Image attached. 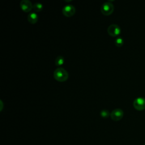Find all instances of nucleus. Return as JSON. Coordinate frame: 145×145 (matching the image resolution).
Returning <instances> with one entry per match:
<instances>
[{
  "label": "nucleus",
  "instance_id": "8",
  "mask_svg": "<svg viewBox=\"0 0 145 145\" xmlns=\"http://www.w3.org/2000/svg\"><path fill=\"white\" fill-rule=\"evenodd\" d=\"M27 20L31 24H35L38 20V15L35 12H31L27 15Z\"/></svg>",
  "mask_w": 145,
  "mask_h": 145
},
{
  "label": "nucleus",
  "instance_id": "11",
  "mask_svg": "<svg viewBox=\"0 0 145 145\" xmlns=\"http://www.w3.org/2000/svg\"><path fill=\"white\" fill-rule=\"evenodd\" d=\"M115 45L118 46V47H121L123 45V40L122 37H118L116 40H115Z\"/></svg>",
  "mask_w": 145,
  "mask_h": 145
},
{
  "label": "nucleus",
  "instance_id": "3",
  "mask_svg": "<svg viewBox=\"0 0 145 145\" xmlns=\"http://www.w3.org/2000/svg\"><path fill=\"white\" fill-rule=\"evenodd\" d=\"M107 32L110 36L116 37L121 33V28L117 24H112L108 26L107 28Z\"/></svg>",
  "mask_w": 145,
  "mask_h": 145
},
{
  "label": "nucleus",
  "instance_id": "9",
  "mask_svg": "<svg viewBox=\"0 0 145 145\" xmlns=\"http://www.w3.org/2000/svg\"><path fill=\"white\" fill-rule=\"evenodd\" d=\"M33 9L35 11L40 12L42 11L43 9V5L42 3L39 2L35 3L33 5Z\"/></svg>",
  "mask_w": 145,
  "mask_h": 145
},
{
  "label": "nucleus",
  "instance_id": "1",
  "mask_svg": "<svg viewBox=\"0 0 145 145\" xmlns=\"http://www.w3.org/2000/svg\"><path fill=\"white\" fill-rule=\"evenodd\" d=\"M53 76L56 80L60 82H63L68 79L69 73L64 68L58 67L54 71Z\"/></svg>",
  "mask_w": 145,
  "mask_h": 145
},
{
  "label": "nucleus",
  "instance_id": "13",
  "mask_svg": "<svg viewBox=\"0 0 145 145\" xmlns=\"http://www.w3.org/2000/svg\"><path fill=\"white\" fill-rule=\"evenodd\" d=\"M144 145H145V144H144Z\"/></svg>",
  "mask_w": 145,
  "mask_h": 145
},
{
  "label": "nucleus",
  "instance_id": "7",
  "mask_svg": "<svg viewBox=\"0 0 145 145\" xmlns=\"http://www.w3.org/2000/svg\"><path fill=\"white\" fill-rule=\"evenodd\" d=\"M21 9L26 12H30L33 8V5L29 0H22L20 2Z\"/></svg>",
  "mask_w": 145,
  "mask_h": 145
},
{
  "label": "nucleus",
  "instance_id": "2",
  "mask_svg": "<svg viewBox=\"0 0 145 145\" xmlns=\"http://www.w3.org/2000/svg\"><path fill=\"white\" fill-rule=\"evenodd\" d=\"M101 12L104 15H109L112 14L114 11V5L109 1L105 2L101 5Z\"/></svg>",
  "mask_w": 145,
  "mask_h": 145
},
{
  "label": "nucleus",
  "instance_id": "6",
  "mask_svg": "<svg viewBox=\"0 0 145 145\" xmlns=\"http://www.w3.org/2000/svg\"><path fill=\"white\" fill-rule=\"evenodd\" d=\"M110 117L114 121H118L121 120L123 116V111L120 108L114 109L110 113Z\"/></svg>",
  "mask_w": 145,
  "mask_h": 145
},
{
  "label": "nucleus",
  "instance_id": "10",
  "mask_svg": "<svg viewBox=\"0 0 145 145\" xmlns=\"http://www.w3.org/2000/svg\"><path fill=\"white\" fill-rule=\"evenodd\" d=\"M64 63V58L61 56H58L55 59V65L57 66H59L63 65Z\"/></svg>",
  "mask_w": 145,
  "mask_h": 145
},
{
  "label": "nucleus",
  "instance_id": "4",
  "mask_svg": "<svg viewBox=\"0 0 145 145\" xmlns=\"http://www.w3.org/2000/svg\"><path fill=\"white\" fill-rule=\"evenodd\" d=\"M133 106L134 108L138 110H143L145 109V98L143 97H138L133 101Z\"/></svg>",
  "mask_w": 145,
  "mask_h": 145
},
{
  "label": "nucleus",
  "instance_id": "5",
  "mask_svg": "<svg viewBox=\"0 0 145 145\" xmlns=\"http://www.w3.org/2000/svg\"><path fill=\"white\" fill-rule=\"evenodd\" d=\"M62 14L66 17L73 16L76 11L75 7L72 5H66L62 8Z\"/></svg>",
  "mask_w": 145,
  "mask_h": 145
},
{
  "label": "nucleus",
  "instance_id": "12",
  "mask_svg": "<svg viewBox=\"0 0 145 145\" xmlns=\"http://www.w3.org/2000/svg\"><path fill=\"white\" fill-rule=\"evenodd\" d=\"M100 116L103 117V118H108L109 116H110V112L106 110V109H103L100 112Z\"/></svg>",
  "mask_w": 145,
  "mask_h": 145
}]
</instances>
